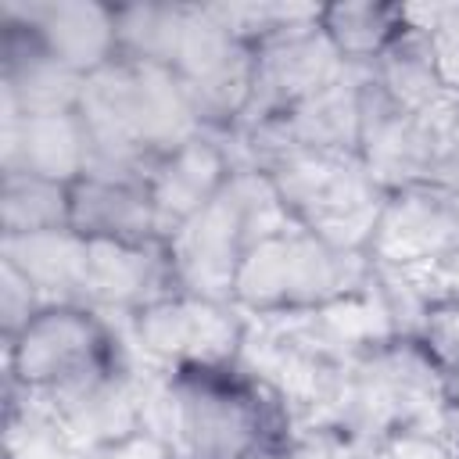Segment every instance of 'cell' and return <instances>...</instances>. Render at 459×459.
I'll list each match as a JSON object with an SVG mask.
<instances>
[{
	"label": "cell",
	"instance_id": "1",
	"mask_svg": "<svg viewBox=\"0 0 459 459\" xmlns=\"http://www.w3.org/2000/svg\"><path fill=\"white\" fill-rule=\"evenodd\" d=\"M265 172L298 226L337 251L369 247L387 190L369 176L359 154L287 151Z\"/></svg>",
	"mask_w": 459,
	"mask_h": 459
},
{
	"label": "cell",
	"instance_id": "2",
	"mask_svg": "<svg viewBox=\"0 0 459 459\" xmlns=\"http://www.w3.org/2000/svg\"><path fill=\"white\" fill-rule=\"evenodd\" d=\"M373 283L362 251H337L305 226L251 244L240 258L233 298L258 312L319 308Z\"/></svg>",
	"mask_w": 459,
	"mask_h": 459
},
{
	"label": "cell",
	"instance_id": "3",
	"mask_svg": "<svg viewBox=\"0 0 459 459\" xmlns=\"http://www.w3.org/2000/svg\"><path fill=\"white\" fill-rule=\"evenodd\" d=\"M251 50H255V86H251V104L244 111L247 126H258L294 108L298 100L333 86L351 68L323 32V18L290 25Z\"/></svg>",
	"mask_w": 459,
	"mask_h": 459
},
{
	"label": "cell",
	"instance_id": "4",
	"mask_svg": "<svg viewBox=\"0 0 459 459\" xmlns=\"http://www.w3.org/2000/svg\"><path fill=\"white\" fill-rule=\"evenodd\" d=\"M179 445L176 455L190 459H244L262 434V416L251 394L215 380L212 366H190L176 380Z\"/></svg>",
	"mask_w": 459,
	"mask_h": 459
},
{
	"label": "cell",
	"instance_id": "5",
	"mask_svg": "<svg viewBox=\"0 0 459 459\" xmlns=\"http://www.w3.org/2000/svg\"><path fill=\"white\" fill-rule=\"evenodd\" d=\"M244 326L222 301L208 298H161L133 316V344L161 362L219 366L240 351Z\"/></svg>",
	"mask_w": 459,
	"mask_h": 459
},
{
	"label": "cell",
	"instance_id": "6",
	"mask_svg": "<svg viewBox=\"0 0 459 459\" xmlns=\"http://www.w3.org/2000/svg\"><path fill=\"white\" fill-rule=\"evenodd\" d=\"M100 344L104 333L93 316L72 305H47L7 341V362L29 391H47L100 366Z\"/></svg>",
	"mask_w": 459,
	"mask_h": 459
},
{
	"label": "cell",
	"instance_id": "7",
	"mask_svg": "<svg viewBox=\"0 0 459 459\" xmlns=\"http://www.w3.org/2000/svg\"><path fill=\"white\" fill-rule=\"evenodd\" d=\"M54 420L86 448L100 452L140 427V398H136V377L108 373L104 366H93L57 387L29 391Z\"/></svg>",
	"mask_w": 459,
	"mask_h": 459
},
{
	"label": "cell",
	"instance_id": "8",
	"mask_svg": "<svg viewBox=\"0 0 459 459\" xmlns=\"http://www.w3.org/2000/svg\"><path fill=\"white\" fill-rule=\"evenodd\" d=\"M4 22L25 25L47 54L68 65L79 75L97 72L100 65L118 57L115 39V11L86 0H57V4H4Z\"/></svg>",
	"mask_w": 459,
	"mask_h": 459
},
{
	"label": "cell",
	"instance_id": "9",
	"mask_svg": "<svg viewBox=\"0 0 459 459\" xmlns=\"http://www.w3.org/2000/svg\"><path fill=\"white\" fill-rule=\"evenodd\" d=\"M0 161L4 172H29L72 186L86 172L90 133L75 111L4 118Z\"/></svg>",
	"mask_w": 459,
	"mask_h": 459
},
{
	"label": "cell",
	"instance_id": "10",
	"mask_svg": "<svg viewBox=\"0 0 459 459\" xmlns=\"http://www.w3.org/2000/svg\"><path fill=\"white\" fill-rule=\"evenodd\" d=\"M68 226L86 240H122V244H151L154 233H161V219L147 179H111V176H79L72 183Z\"/></svg>",
	"mask_w": 459,
	"mask_h": 459
},
{
	"label": "cell",
	"instance_id": "11",
	"mask_svg": "<svg viewBox=\"0 0 459 459\" xmlns=\"http://www.w3.org/2000/svg\"><path fill=\"white\" fill-rule=\"evenodd\" d=\"M82 75L61 65L25 29L7 22L4 43V118L75 111Z\"/></svg>",
	"mask_w": 459,
	"mask_h": 459
},
{
	"label": "cell",
	"instance_id": "12",
	"mask_svg": "<svg viewBox=\"0 0 459 459\" xmlns=\"http://www.w3.org/2000/svg\"><path fill=\"white\" fill-rule=\"evenodd\" d=\"M230 172H233V165H230L226 147L204 133L179 143L176 151L158 154L147 186H151L161 230L172 233L179 222H186L194 212H201L222 190Z\"/></svg>",
	"mask_w": 459,
	"mask_h": 459
},
{
	"label": "cell",
	"instance_id": "13",
	"mask_svg": "<svg viewBox=\"0 0 459 459\" xmlns=\"http://www.w3.org/2000/svg\"><path fill=\"white\" fill-rule=\"evenodd\" d=\"M90 240L72 226L39 233H4V262L18 269L47 305H68L82 298Z\"/></svg>",
	"mask_w": 459,
	"mask_h": 459
},
{
	"label": "cell",
	"instance_id": "14",
	"mask_svg": "<svg viewBox=\"0 0 459 459\" xmlns=\"http://www.w3.org/2000/svg\"><path fill=\"white\" fill-rule=\"evenodd\" d=\"M161 283V258L151 244L90 240L82 298L97 308H147L161 301L154 290Z\"/></svg>",
	"mask_w": 459,
	"mask_h": 459
},
{
	"label": "cell",
	"instance_id": "15",
	"mask_svg": "<svg viewBox=\"0 0 459 459\" xmlns=\"http://www.w3.org/2000/svg\"><path fill=\"white\" fill-rule=\"evenodd\" d=\"M369 75L398 108H405L412 115H423L434 104L452 97V90H445V82L437 75L430 39L412 29L391 36V43L373 57Z\"/></svg>",
	"mask_w": 459,
	"mask_h": 459
},
{
	"label": "cell",
	"instance_id": "16",
	"mask_svg": "<svg viewBox=\"0 0 459 459\" xmlns=\"http://www.w3.org/2000/svg\"><path fill=\"white\" fill-rule=\"evenodd\" d=\"M0 215L4 233L61 230L72 219V186L29 172H4Z\"/></svg>",
	"mask_w": 459,
	"mask_h": 459
},
{
	"label": "cell",
	"instance_id": "17",
	"mask_svg": "<svg viewBox=\"0 0 459 459\" xmlns=\"http://www.w3.org/2000/svg\"><path fill=\"white\" fill-rule=\"evenodd\" d=\"M186 7L179 4H133L115 11V39L118 57L147 61V65H172L179 29Z\"/></svg>",
	"mask_w": 459,
	"mask_h": 459
},
{
	"label": "cell",
	"instance_id": "18",
	"mask_svg": "<svg viewBox=\"0 0 459 459\" xmlns=\"http://www.w3.org/2000/svg\"><path fill=\"white\" fill-rule=\"evenodd\" d=\"M323 32L348 65H373V57L391 43V11L380 4H337L323 11Z\"/></svg>",
	"mask_w": 459,
	"mask_h": 459
},
{
	"label": "cell",
	"instance_id": "19",
	"mask_svg": "<svg viewBox=\"0 0 459 459\" xmlns=\"http://www.w3.org/2000/svg\"><path fill=\"white\" fill-rule=\"evenodd\" d=\"M32 398V394H29ZM90 452L36 398L7 416V459H86Z\"/></svg>",
	"mask_w": 459,
	"mask_h": 459
},
{
	"label": "cell",
	"instance_id": "20",
	"mask_svg": "<svg viewBox=\"0 0 459 459\" xmlns=\"http://www.w3.org/2000/svg\"><path fill=\"white\" fill-rule=\"evenodd\" d=\"M420 333H423V341H427V351H430L434 362L441 366V377L459 366V301L434 305V308L427 312Z\"/></svg>",
	"mask_w": 459,
	"mask_h": 459
},
{
	"label": "cell",
	"instance_id": "21",
	"mask_svg": "<svg viewBox=\"0 0 459 459\" xmlns=\"http://www.w3.org/2000/svg\"><path fill=\"white\" fill-rule=\"evenodd\" d=\"M43 308V301H39V294L32 290V283L18 273V269H11L7 262H4V287H0V312H4V330H7V341L36 316Z\"/></svg>",
	"mask_w": 459,
	"mask_h": 459
},
{
	"label": "cell",
	"instance_id": "22",
	"mask_svg": "<svg viewBox=\"0 0 459 459\" xmlns=\"http://www.w3.org/2000/svg\"><path fill=\"white\" fill-rule=\"evenodd\" d=\"M427 39L434 47V61H437V75H441L445 90L459 93V4H452L445 25Z\"/></svg>",
	"mask_w": 459,
	"mask_h": 459
},
{
	"label": "cell",
	"instance_id": "23",
	"mask_svg": "<svg viewBox=\"0 0 459 459\" xmlns=\"http://www.w3.org/2000/svg\"><path fill=\"white\" fill-rule=\"evenodd\" d=\"M172 455L176 452L169 445H161L158 437H151L143 430L129 434V437H122V441H115V445L97 452V459H172Z\"/></svg>",
	"mask_w": 459,
	"mask_h": 459
},
{
	"label": "cell",
	"instance_id": "24",
	"mask_svg": "<svg viewBox=\"0 0 459 459\" xmlns=\"http://www.w3.org/2000/svg\"><path fill=\"white\" fill-rule=\"evenodd\" d=\"M387 459H452V455L423 430H398L387 441Z\"/></svg>",
	"mask_w": 459,
	"mask_h": 459
},
{
	"label": "cell",
	"instance_id": "25",
	"mask_svg": "<svg viewBox=\"0 0 459 459\" xmlns=\"http://www.w3.org/2000/svg\"><path fill=\"white\" fill-rule=\"evenodd\" d=\"M455 136H459V100H455Z\"/></svg>",
	"mask_w": 459,
	"mask_h": 459
}]
</instances>
